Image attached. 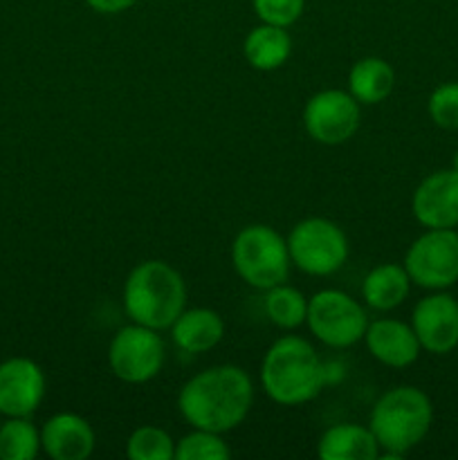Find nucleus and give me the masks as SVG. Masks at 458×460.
I'll return each mask as SVG.
<instances>
[{
	"label": "nucleus",
	"instance_id": "obj_1",
	"mask_svg": "<svg viewBox=\"0 0 458 460\" xmlns=\"http://www.w3.org/2000/svg\"><path fill=\"white\" fill-rule=\"evenodd\" d=\"M254 404V385L245 368L218 364L196 373L178 394V409L191 429L227 434L242 425Z\"/></svg>",
	"mask_w": 458,
	"mask_h": 460
},
{
	"label": "nucleus",
	"instance_id": "obj_2",
	"mask_svg": "<svg viewBox=\"0 0 458 460\" xmlns=\"http://www.w3.org/2000/svg\"><path fill=\"white\" fill-rule=\"evenodd\" d=\"M326 371L317 350L299 335H283L274 341L260 364V386L272 402L299 407L317 398Z\"/></svg>",
	"mask_w": 458,
	"mask_h": 460
},
{
	"label": "nucleus",
	"instance_id": "obj_3",
	"mask_svg": "<svg viewBox=\"0 0 458 460\" xmlns=\"http://www.w3.org/2000/svg\"><path fill=\"white\" fill-rule=\"evenodd\" d=\"M121 299L130 322L162 332L187 308V283L166 261H142L126 277Z\"/></svg>",
	"mask_w": 458,
	"mask_h": 460
},
{
	"label": "nucleus",
	"instance_id": "obj_4",
	"mask_svg": "<svg viewBox=\"0 0 458 460\" xmlns=\"http://www.w3.org/2000/svg\"><path fill=\"white\" fill-rule=\"evenodd\" d=\"M434 404L418 386H393L373 404L368 427L380 443V458L398 460L427 438Z\"/></svg>",
	"mask_w": 458,
	"mask_h": 460
},
{
	"label": "nucleus",
	"instance_id": "obj_5",
	"mask_svg": "<svg viewBox=\"0 0 458 460\" xmlns=\"http://www.w3.org/2000/svg\"><path fill=\"white\" fill-rule=\"evenodd\" d=\"M232 263L238 277L256 290L286 283L292 268L287 241L269 225H247L236 234Z\"/></svg>",
	"mask_w": 458,
	"mask_h": 460
},
{
	"label": "nucleus",
	"instance_id": "obj_6",
	"mask_svg": "<svg viewBox=\"0 0 458 460\" xmlns=\"http://www.w3.org/2000/svg\"><path fill=\"white\" fill-rule=\"evenodd\" d=\"M286 241L292 265L310 277H330L348 261V236L330 218L299 220Z\"/></svg>",
	"mask_w": 458,
	"mask_h": 460
},
{
	"label": "nucleus",
	"instance_id": "obj_7",
	"mask_svg": "<svg viewBox=\"0 0 458 460\" xmlns=\"http://www.w3.org/2000/svg\"><path fill=\"white\" fill-rule=\"evenodd\" d=\"M314 340L330 349H348L364 340L368 314L357 299L341 290H319L308 299L305 317Z\"/></svg>",
	"mask_w": 458,
	"mask_h": 460
},
{
	"label": "nucleus",
	"instance_id": "obj_8",
	"mask_svg": "<svg viewBox=\"0 0 458 460\" xmlns=\"http://www.w3.org/2000/svg\"><path fill=\"white\" fill-rule=\"evenodd\" d=\"M402 265L411 283L422 290H449L458 283V232L425 229L409 245Z\"/></svg>",
	"mask_w": 458,
	"mask_h": 460
},
{
	"label": "nucleus",
	"instance_id": "obj_9",
	"mask_svg": "<svg viewBox=\"0 0 458 460\" xmlns=\"http://www.w3.org/2000/svg\"><path fill=\"white\" fill-rule=\"evenodd\" d=\"M166 359L160 331L128 323L119 328L108 346V364L117 380L126 385H146L162 371Z\"/></svg>",
	"mask_w": 458,
	"mask_h": 460
},
{
	"label": "nucleus",
	"instance_id": "obj_10",
	"mask_svg": "<svg viewBox=\"0 0 458 460\" xmlns=\"http://www.w3.org/2000/svg\"><path fill=\"white\" fill-rule=\"evenodd\" d=\"M304 128L310 137L323 146H339L355 137L362 121L359 102L348 90H319L305 102Z\"/></svg>",
	"mask_w": 458,
	"mask_h": 460
},
{
	"label": "nucleus",
	"instance_id": "obj_11",
	"mask_svg": "<svg viewBox=\"0 0 458 460\" xmlns=\"http://www.w3.org/2000/svg\"><path fill=\"white\" fill-rule=\"evenodd\" d=\"M422 350L431 355H447L458 349V301L449 292L436 290L422 296L411 313Z\"/></svg>",
	"mask_w": 458,
	"mask_h": 460
},
{
	"label": "nucleus",
	"instance_id": "obj_12",
	"mask_svg": "<svg viewBox=\"0 0 458 460\" xmlns=\"http://www.w3.org/2000/svg\"><path fill=\"white\" fill-rule=\"evenodd\" d=\"M45 389V373L34 359H4L0 364V416L30 418L43 402Z\"/></svg>",
	"mask_w": 458,
	"mask_h": 460
},
{
	"label": "nucleus",
	"instance_id": "obj_13",
	"mask_svg": "<svg viewBox=\"0 0 458 460\" xmlns=\"http://www.w3.org/2000/svg\"><path fill=\"white\" fill-rule=\"evenodd\" d=\"M413 218L425 229L458 227V173L454 169L427 175L411 196Z\"/></svg>",
	"mask_w": 458,
	"mask_h": 460
},
{
	"label": "nucleus",
	"instance_id": "obj_14",
	"mask_svg": "<svg viewBox=\"0 0 458 460\" xmlns=\"http://www.w3.org/2000/svg\"><path fill=\"white\" fill-rule=\"evenodd\" d=\"M362 341L366 344L371 358L389 368L411 367L422 353V346L411 323L391 317L368 322Z\"/></svg>",
	"mask_w": 458,
	"mask_h": 460
},
{
	"label": "nucleus",
	"instance_id": "obj_15",
	"mask_svg": "<svg viewBox=\"0 0 458 460\" xmlns=\"http://www.w3.org/2000/svg\"><path fill=\"white\" fill-rule=\"evenodd\" d=\"M97 436L79 413H54L40 427V449L52 460H85L92 456Z\"/></svg>",
	"mask_w": 458,
	"mask_h": 460
},
{
	"label": "nucleus",
	"instance_id": "obj_16",
	"mask_svg": "<svg viewBox=\"0 0 458 460\" xmlns=\"http://www.w3.org/2000/svg\"><path fill=\"white\" fill-rule=\"evenodd\" d=\"M169 331L173 344L184 353H209L223 341L225 319L211 308H184Z\"/></svg>",
	"mask_w": 458,
	"mask_h": 460
},
{
	"label": "nucleus",
	"instance_id": "obj_17",
	"mask_svg": "<svg viewBox=\"0 0 458 460\" xmlns=\"http://www.w3.org/2000/svg\"><path fill=\"white\" fill-rule=\"evenodd\" d=\"M380 443L373 436L371 427L341 422L328 427L317 443V454L321 460H377Z\"/></svg>",
	"mask_w": 458,
	"mask_h": 460
},
{
	"label": "nucleus",
	"instance_id": "obj_18",
	"mask_svg": "<svg viewBox=\"0 0 458 460\" xmlns=\"http://www.w3.org/2000/svg\"><path fill=\"white\" fill-rule=\"evenodd\" d=\"M411 279L404 265L382 263L366 274L362 283V299L375 313H391L407 301Z\"/></svg>",
	"mask_w": 458,
	"mask_h": 460
},
{
	"label": "nucleus",
	"instance_id": "obj_19",
	"mask_svg": "<svg viewBox=\"0 0 458 460\" xmlns=\"http://www.w3.org/2000/svg\"><path fill=\"white\" fill-rule=\"evenodd\" d=\"M242 54L254 70L274 72L286 66L292 54V36L287 27L260 22L247 31Z\"/></svg>",
	"mask_w": 458,
	"mask_h": 460
},
{
	"label": "nucleus",
	"instance_id": "obj_20",
	"mask_svg": "<svg viewBox=\"0 0 458 460\" xmlns=\"http://www.w3.org/2000/svg\"><path fill=\"white\" fill-rule=\"evenodd\" d=\"M395 88V70L380 57H364L348 70V93L359 106H377L386 102Z\"/></svg>",
	"mask_w": 458,
	"mask_h": 460
},
{
	"label": "nucleus",
	"instance_id": "obj_21",
	"mask_svg": "<svg viewBox=\"0 0 458 460\" xmlns=\"http://www.w3.org/2000/svg\"><path fill=\"white\" fill-rule=\"evenodd\" d=\"M265 314L281 331H296L308 317V296L299 288L278 283L265 290Z\"/></svg>",
	"mask_w": 458,
	"mask_h": 460
},
{
	"label": "nucleus",
	"instance_id": "obj_22",
	"mask_svg": "<svg viewBox=\"0 0 458 460\" xmlns=\"http://www.w3.org/2000/svg\"><path fill=\"white\" fill-rule=\"evenodd\" d=\"M40 452V429L30 418H7L0 425V460H34Z\"/></svg>",
	"mask_w": 458,
	"mask_h": 460
},
{
	"label": "nucleus",
	"instance_id": "obj_23",
	"mask_svg": "<svg viewBox=\"0 0 458 460\" xmlns=\"http://www.w3.org/2000/svg\"><path fill=\"white\" fill-rule=\"evenodd\" d=\"M126 456L130 460H173L175 440L160 427L142 425L126 440Z\"/></svg>",
	"mask_w": 458,
	"mask_h": 460
},
{
	"label": "nucleus",
	"instance_id": "obj_24",
	"mask_svg": "<svg viewBox=\"0 0 458 460\" xmlns=\"http://www.w3.org/2000/svg\"><path fill=\"white\" fill-rule=\"evenodd\" d=\"M232 449L223 440V434L207 429H193L175 443L178 460H227Z\"/></svg>",
	"mask_w": 458,
	"mask_h": 460
},
{
	"label": "nucleus",
	"instance_id": "obj_25",
	"mask_svg": "<svg viewBox=\"0 0 458 460\" xmlns=\"http://www.w3.org/2000/svg\"><path fill=\"white\" fill-rule=\"evenodd\" d=\"M427 112L438 128L458 130V81L440 84L429 94Z\"/></svg>",
	"mask_w": 458,
	"mask_h": 460
},
{
	"label": "nucleus",
	"instance_id": "obj_26",
	"mask_svg": "<svg viewBox=\"0 0 458 460\" xmlns=\"http://www.w3.org/2000/svg\"><path fill=\"white\" fill-rule=\"evenodd\" d=\"M251 7H254L260 22L290 27L304 13L305 0H251Z\"/></svg>",
	"mask_w": 458,
	"mask_h": 460
},
{
	"label": "nucleus",
	"instance_id": "obj_27",
	"mask_svg": "<svg viewBox=\"0 0 458 460\" xmlns=\"http://www.w3.org/2000/svg\"><path fill=\"white\" fill-rule=\"evenodd\" d=\"M92 12L106 13V16H115V13L128 12L130 7L139 3V0H84Z\"/></svg>",
	"mask_w": 458,
	"mask_h": 460
},
{
	"label": "nucleus",
	"instance_id": "obj_28",
	"mask_svg": "<svg viewBox=\"0 0 458 460\" xmlns=\"http://www.w3.org/2000/svg\"><path fill=\"white\" fill-rule=\"evenodd\" d=\"M452 169H454V171H456V173H458V151H456V153H454V160H452Z\"/></svg>",
	"mask_w": 458,
	"mask_h": 460
}]
</instances>
